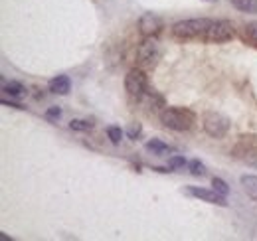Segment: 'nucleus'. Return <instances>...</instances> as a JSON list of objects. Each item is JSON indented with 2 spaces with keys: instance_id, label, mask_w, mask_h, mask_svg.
I'll return each instance as SVG.
<instances>
[{
  "instance_id": "9",
  "label": "nucleus",
  "mask_w": 257,
  "mask_h": 241,
  "mask_svg": "<svg viewBox=\"0 0 257 241\" xmlns=\"http://www.w3.org/2000/svg\"><path fill=\"white\" fill-rule=\"evenodd\" d=\"M50 91L56 93V95H67L71 91V81L67 75H56L52 81H50Z\"/></svg>"
},
{
  "instance_id": "2",
  "label": "nucleus",
  "mask_w": 257,
  "mask_h": 241,
  "mask_svg": "<svg viewBox=\"0 0 257 241\" xmlns=\"http://www.w3.org/2000/svg\"><path fill=\"white\" fill-rule=\"evenodd\" d=\"M214 24V18H188L172 26V36L178 40H202L208 28Z\"/></svg>"
},
{
  "instance_id": "6",
  "label": "nucleus",
  "mask_w": 257,
  "mask_h": 241,
  "mask_svg": "<svg viewBox=\"0 0 257 241\" xmlns=\"http://www.w3.org/2000/svg\"><path fill=\"white\" fill-rule=\"evenodd\" d=\"M233 36H235V32H233L231 22H227V20H214V24L204 34L202 42H208V44H224V42H229Z\"/></svg>"
},
{
  "instance_id": "3",
  "label": "nucleus",
  "mask_w": 257,
  "mask_h": 241,
  "mask_svg": "<svg viewBox=\"0 0 257 241\" xmlns=\"http://www.w3.org/2000/svg\"><path fill=\"white\" fill-rule=\"evenodd\" d=\"M125 89L131 101H143L149 93V79L143 69L133 67L125 75Z\"/></svg>"
},
{
  "instance_id": "21",
  "label": "nucleus",
  "mask_w": 257,
  "mask_h": 241,
  "mask_svg": "<svg viewBox=\"0 0 257 241\" xmlns=\"http://www.w3.org/2000/svg\"><path fill=\"white\" fill-rule=\"evenodd\" d=\"M212 186H214V190L220 192L222 196H227V194H229V186H227L222 178H214V180H212Z\"/></svg>"
},
{
  "instance_id": "22",
  "label": "nucleus",
  "mask_w": 257,
  "mask_h": 241,
  "mask_svg": "<svg viewBox=\"0 0 257 241\" xmlns=\"http://www.w3.org/2000/svg\"><path fill=\"white\" fill-rule=\"evenodd\" d=\"M60 117H62V109L60 107H50L46 111V119L48 120H58Z\"/></svg>"
},
{
  "instance_id": "13",
  "label": "nucleus",
  "mask_w": 257,
  "mask_h": 241,
  "mask_svg": "<svg viewBox=\"0 0 257 241\" xmlns=\"http://www.w3.org/2000/svg\"><path fill=\"white\" fill-rule=\"evenodd\" d=\"M233 8L245 14H257V0H229Z\"/></svg>"
},
{
  "instance_id": "24",
  "label": "nucleus",
  "mask_w": 257,
  "mask_h": 241,
  "mask_svg": "<svg viewBox=\"0 0 257 241\" xmlns=\"http://www.w3.org/2000/svg\"><path fill=\"white\" fill-rule=\"evenodd\" d=\"M0 239H2V241H8V239H10V237H8V235H6L4 231H0Z\"/></svg>"
},
{
  "instance_id": "17",
  "label": "nucleus",
  "mask_w": 257,
  "mask_h": 241,
  "mask_svg": "<svg viewBox=\"0 0 257 241\" xmlns=\"http://www.w3.org/2000/svg\"><path fill=\"white\" fill-rule=\"evenodd\" d=\"M188 170L192 176H206V166L200 160H190L188 162Z\"/></svg>"
},
{
  "instance_id": "10",
  "label": "nucleus",
  "mask_w": 257,
  "mask_h": 241,
  "mask_svg": "<svg viewBox=\"0 0 257 241\" xmlns=\"http://www.w3.org/2000/svg\"><path fill=\"white\" fill-rule=\"evenodd\" d=\"M241 186H243L245 194H247L251 200L257 202V176L255 174H243V176H241Z\"/></svg>"
},
{
  "instance_id": "25",
  "label": "nucleus",
  "mask_w": 257,
  "mask_h": 241,
  "mask_svg": "<svg viewBox=\"0 0 257 241\" xmlns=\"http://www.w3.org/2000/svg\"><path fill=\"white\" fill-rule=\"evenodd\" d=\"M208 2H216V0H208Z\"/></svg>"
},
{
  "instance_id": "18",
  "label": "nucleus",
  "mask_w": 257,
  "mask_h": 241,
  "mask_svg": "<svg viewBox=\"0 0 257 241\" xmlns=\"http://www.w3.org/2000/svg\"><path fill=\"white\" fill-rule=\"evenodd\" d=\"M168 166H170V168H174V170H178V168L188 166V162H186V158H184V156L174 154V156H170V158H168Z\"/></svg>"
},
{
  "instance_id": "11",
  "label": "nucleus",
  "mask_w": 257,
  "mask_h": 241,
  "mask_svg": "<svg viewBox=\"0 0 257 241\" xmlns=\"http://www.w3.org/2000/svg\"><path fill=\"white\" fill-rule=\"evenodd\" d=\"M2 91L8 93L10 97H16V99H20V97L26 95V87L22 83H18V81H4L2 83Z\"/></svg>"
},
{
  "instance_id": "7",
  "label": "nucleus",
  "mask_w": 257,
  "mask_h": 241,
  "mask_svg": "<svg viewBox=\"0 0 257 241\" xmlns=\"http://www.w3.org/2000/svg\"><path fill=\"white\" fill-rule=\"evenodd\" d=\"M184 192H186L188 196H192V198L202 200V202H208V204H216V206L227 208V200H225V196H222V194H220V192H216V190L198 188V186H188Z\"/></svg>"
},
{
  "instance_id": "19",
  "label": "nucleus",
  "mask_w": 257,
  "mask_h": 241,
  "mask_svg": "<svg viewBox=\"0 0 257 241\" xmlns=\"http://www.w3.org/2000/svg\"><path fill=\"white\" fill-rule=\"evenodd\" d=\"M141 133H143V127H141V123H131V125H128L127 137L131 139V141H137Z\"/></svg>"
},
{
  "instance_id": "8",
  "label": "nucleus",
  "mask_w": 257,
  "mask_h": 241,
  "mask_svg": "<svg viewBox=\"0 0 257 241\" xmlns=\"http://www.w3.org/2000/svg\"><path fill=\"white\" fill-rule=\"evenodd\" d=\"M139 30H141V34H143L145 38H147V36H159L162 30V20L157 14L147 12V14H143L141 20H139Z\"/></svg>"
},
{
  "instance_id": "14",
  "label": "nucleus",
  "mask_w": 257,
  "mask_h": 241,
  "mask_svg": "<svg viewBox=\"0 0 257 241\" xmlns=\"http://www.w3.org/2000/svg\"><path fill=\"white\" fill-rule=\"evenodd\" d=\"M243 38L247 42H251L253 46H257V22H249L243 26Z\"/></svg>"
},
{
  "instance_id": "20",
  "label": "nucleus",
  "mask_w": 257,
  "mask_h": 241,
  "mask_svg": "<svg viewBox=\"0 0 257 241\" xmlns=\"http://www.w3.org/2000/svg\"><path fill=\"white\" fill-rule=\"evenodd\" d=\"M149 105H151V111H159L161 107H164V101H162L161 95L151 93V95H149Z\"/></svg>"
},
{
  "instance_id": "4",
  "label": "nucleus",
  "mask_w": 257,
  "mask_h": 241,
  "mask_svg": "<svg viewBox=\"0 0 257 241\" xmlns=\"http://www.w3.org/2000/svg\"><path fill=\"white\" fill-rule=\"evenodd\" d=\"M161 60V44L157 36H147L137 48V61L141 67H155Z\"/></svg>"
},
{
  "instance_id": "1",
  "label": "nucleus",
  "mask_w": 257,
  "mask_h": 241,
  "mask_svg": "<svg viewBox=\"0 0 257 241\" xmlns=\"http://www.w3.org/2000/svg\"><path fill=\"white\" fill-rule=\"evenodd\" d=\"M159 117L166 129L176 131V133L190 131L196 123V115L190 109H182V107H164Z\"/></svg>"
},
{
  "instance_id": "15",
  "label": "nucleus",
  "mask_w": 257,
  "mask_h": 241,
  "mask_svg": "<svg viewBox=\"0 0 257 241\" xmlns=\"http://www.w3.org/2000/svg\"><path fill=\"white\" fill-rule=\"evenodd\" d=\"M69 129H71V131H77V133H85V131H91V129H93V123L83 120V119H73L69 123Z\"/></svg>"
},
{
  "instance_id": "5",
  "label": "nucleus",
  "mask_w": 257,
  "mask_h": 241,
  "mask_svg": "<svg viewBox=\"0 0 257 241\" xmlns=\"http://www.w3.org/2000/svg\"><path fill=\"white\" fill-rule=\"evenodd\" d=\"M202 125H204L206 135L212 139H224L229 133V119L218 111H208L202 119Z\"/></svg>"
},
{
  "instance_id": "23",
  "label": "nucleus",
  "mask_w": 257,
  "mask_h": 241,
  "mask_svg": "<svg viewBox=\"0 0 257 241\" xmlns=\"http://www.w3.org/2000/svg\"><path fill=\"white\" fill-rule=\"evenodd\" d=\"M2 105L4 107H12V109H24L20 103H14V101H8V99H2Z\"/></svg>"
},
{
  "instance_id": "12",
  "label": "nucleus",
  "mask_w": 257,
  "mask_h": 241,
  "mask_svg": "<svg viewBox=\"0 0 257 241\" xmlns=\"http://www.w3.org/2000/svg\"><path fill=\"white\" fill-rule=\"evenodd\" d=\"M145 149L149 152H153L155 156H164L166 152H170L172 149L166 145V143H162L161 139H153V141H149L147 145H145Z\"/></svg>"
},
{
  "instance_id": "16",
  "label": "nucleus",
  "mask_w": 257,
  "mask_h": 241,
  "mask_svg": "<svg viewBox=\"0 0 257 241\" xmlns=\"http://www.w3.org/2000/svg\"><path fill=\"white\" fill-rule=\"evenodd\" d=\"M107 137H109V141H111L113 145H119V143L123 141V131H121V127H107Z\"/></svg>"
}]
</instances>
